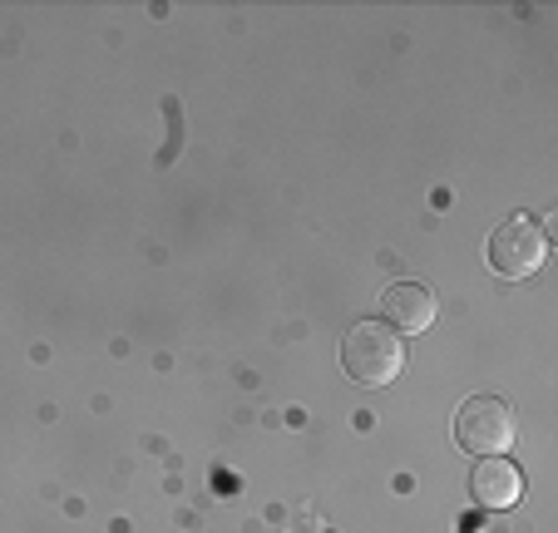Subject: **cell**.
<instances>
[{
    "instance_id": "4",
    "label": "cell",
    "mask_w": 558,
    "mask_h": 533,
    "mask_svg": "<svg viewBox=\"0 0 558 533\" xmlns=\"http://www.w3.org/2000/svg\"><path fill=\"white\" fill-rule=\"evenodd\" d=\"M435 296L425 292L421 282H396L386 296H380V322L390 326V331H401V336H421L435 326Z\"/></svg>"
},
{
    "instance_id": "1",
    "label": "cell",
    "mask_w": 558,
    "mask_h": 533,
    "mask_svg": "<svg viewBox=\"0 0 558 533\" xmlns=\"http://www.w3.org/2000/svg\"><path fill=\"white\" fill-rule=\"evenodd\" d=\"M341 371L356 386H390L405 371V336L386 322H356L341 336Z\"/></svg>"
},
{
    "instance_id": "5",
    "label": "cell",
    "mask_w": 558,
    "mask_h": 533,
    "mask_svg": "<svg viewBox=\"0 0 558 533\" xmlns=\"http://www.w3.org/2000/svg\"><path fill=\"white\" fill-rule=\"evenodd\" d=\"M470 494H474V504H480V509H509V504L524 499V474H519L514 460H505V455H489V460L474 464Z\"/></svg>"
},
{
    "instance_id": "3",
    "label": "cell",
    "mask_w": 558,
    "mask_h": 533,
    "mask_svg": "<svg viewBox=\"0 0 558 533\" xmlns=\"http://www.w3.org/2000/svg\"><path fill=\"white\" fill-rule=\"evenodd\" d=\"M544 257H548V238H544V228L529 218L499 222L495 238H489V267H495L499 277H509V282L534 277L538 267H544Z\"/></svg>"
},
{
    "instance_id": "2",
    "label": "cell",
    "mask_w": 558,
    "mask_h": 533,
    "mask_svg": "<svg viewBox=\"0 0 558 533\" xmlns=\"http://www.w3.org/2000/svg\"><path fill=\"white\" fill-rule=\"evenodd\" d=\"M519 425H514V410H509V400L499 396H470L460 405V415H454V439H460V450L470 455H505L509 445H514Z\"/></svg>"
}]
</instances>
